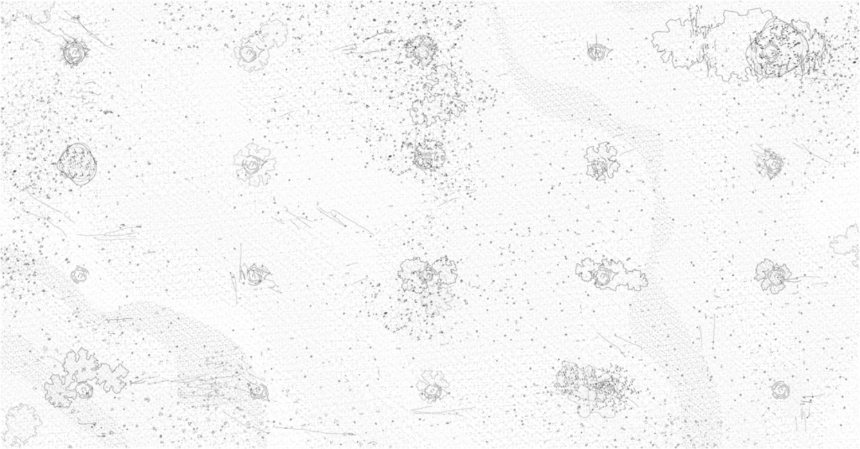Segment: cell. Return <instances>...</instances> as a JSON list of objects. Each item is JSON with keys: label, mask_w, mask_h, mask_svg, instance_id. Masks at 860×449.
Instances as JSON below:
<instances>
[{"label": "cell", "mask_w": 860, "mask_h": 449, "mask_svg": "<svg viewBox=\"0 0 860 449\" xmlns=\"http://www.w3.org/2000/svg\"><path fill=\"white\" fill-rule=\"evenodd\" d=\"M46 399L57 407H68L71 404L70 399H75L77 393L76 391H69L65 384L62 385L58 376L53 377V385H46Z\"/></svg>", "instance_id": "cell-3"}, {"label": "cell", "mask_w": 860, "mask_h": 449, "mask_svg": "<svg viewBox=\"0 0 860 449\" xmlns=\"http://www.w3.org/2000/svg\"><path fill=\"white\" fill-rule=\"evenodd\" d=\"M64 55L70 65H78L86 56V49L80 43L73 42L66 46Z\"/></svg>", "instance_id": "cell-5"}, {"label": "cell", "mask_w": 860, "mask_h": 449, "mask_svg": "<svg viewBox=\"0 0 860 449\" xmlns=\"http://www.w3.org/2000/svg\"><path fill=\"white\" fill-rule=\"evenodd\" d=\"M80 360H76L75 354L71 352L66 358L64 368L68 375L66 376L64 384L69 388L74 380L78 382L92 381L97 378V365L94 358H88V353L84 349L80 350Z\"/></svg>", "instance_id": "cell-2"}, {"label": "cell", "mask_w": 860, "mask_h": 449, "mask_svg": "<svg viewBox=\"0 0 860 449\" xmlns=\"http://www.w3.org/2000/svg\"><path fill=\"white\" fill-rule=\"evenodd\" d=\"M128 370L123 366H118V367L112 372L107 365H103L97 370V379L99 383H104L106 392H109L111 388L116 393H119L125 387L123 380L121 378L127 377Z\"/></svg>", "instance_id": "cell-4"}, {"label": "cell", "mask_w": 860, "mask_h": 449, "mask_svg": "<svg viewBox=\"0 0 860 449\" xmlns=\"http://www.w3.org/2000/svg\"><path fill=\"white\" fill-rule=\"evenodd\" d=\"M62 174L77 185H85L96 174L97 164L87 145L76 143L69 145L57 163Z\"/></svg>", "instance_id": "cell-1"}]
</instances>
